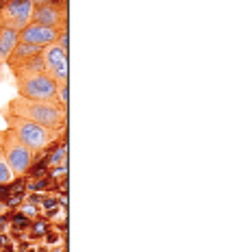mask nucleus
<instances>
[{
    "label": "nucleus",
    "mask_w": 226,
    "mask_h": 252,
    "mask_svg": "<svg viewBox=\"0 0 226 252\" xmlns=\"http://www.w3.org/2000/svg\"><path fill=\"white\" fill-rule=\"evenodd\" d=\"M4 115H15V118L31 120L35 124H41L52 130H63L67 122V109L59 102H46V100H29V98L15 96L7 102Z\"/></svg>",
    "instance_id": "f257e3e1"
},
{
    "label": "nucleus",
    "mask_w": 226,
    "mask_h": 252,
    "mask_svg": "<svg viewBox=\"0 0 226 252\" xmlns=\"http://www.w3.org/2000/svg\"><path fill=\"white\" fill-rule=\"evenodd\" d=\"M0 148L4 152V159H7L9 167H11L13 176H24L26 172L31 170V165H33V161H35V155H37V152L31 150L11 128L0 130Z\"/></svg>",
    "instance_id": "f03ea898"
},
{
    "label": "nucleus",
    "mask_w": 226,
    "mask_h": 252,
    "mask_svg": "<svg viewBox=\"0 0 226 252\" xmlns=\"http://www.w3.org/2000/svg\"><path fill=\"white\" fill-rule=\"evenodd\" d=\"M7 128H11L33 152H41L44 148H48L61 133V130H52L41 124H35L31 120L15 118V115H7Z\"/></svg>",
    "instance_id": "7ed1b4c3"
},
{
    "label": "nucleus",
    "mask_w": 226,
    "mask_h": 252,
    "mask_svg": "<svg viewBox=\"0 0 226 252\" xmlns=\"http://www.w3.org/2000/svg\"><path fill=\"white\" fill-rule=\"evenodd\" d=\"M15 89H18V96L29 98V100L57 102V83L46 72L15 74Z\"/></svg>",
    "instance_id": "20e7f679"
},
{
    "label": "nucleus",
    "mask_w": 226,
    "mask_h": 252,
    "mask_svg": "<svg viewBox=\"0 0 226 252\" xmlns=\"http://www.w3.org/2000/svg\"><path fill=\"white\" fill-rule=\"evenodd\" d=\"M33 4L35 0H11L9 4H4L0 9V24H2V29H11L20 33L24 26H29L31 18H33Z\"/></svg>",
    "instance_id": "39448f33"
},
{
    "label": "nucleus",
    "mask_w": 226,
    "mask_h": 252,
    "mask_svg": "<svg viewBox=\"0 0 226 252\" xmlns=\"http://www.w3.org/2000/svg\"><path fill=\"white\" fill-rule=\"evenodd\" d=\"M59 33H61V29H55V26H41V24H33V22H31L29 26H24V29L20 31V41L44 48V46L57 41Z\"/></svg>",
    "instance_id": "423d86ee"
},
{
    "label": "nucleus",
    "mask_w": 226,
    "mask_h": 252,
    "mask_svg": "<svg viewBox=\"0 0 226 252\" xmlns=\"http://www.w3.org/2000/svg\"><path fill=\"white\" fill-rule=\"evenodd\" d=\"M61 20H63V11L57 4L48 2V0H35L33 4V24H41V26H55L61 29Z\"/></svg>",
    "instance_id": "0eeeda50"
},
{
    "label": "nucleus",
    "mask_w": 226,
    "mask_h": 252,
    "mask_svg": "<svg viewBox=\"0 0 226 252\" xmlns=\"http://www.w3.org/2000/svg\"><path fill=\"white\" fill-rule=\"evenodd\" d=\"M41 59L46 63V74H50L52 70H57V67L67 63V50L61 48L59 41H52V44L41 48Z\"/></svg>",
    "instance_id": "6e6552de"
},
{
    "label": "nucleus",
    "mask_w": 226,
    "mask_h": 252,
    "mask_svg": "<svg viewBox=\"0 0 226 252\" xmlns=\"http://www.w3.org/2000/svg\"><path fill=\"white\" fill-rule=\"evenodd\" d=\"M41 52L39 46H33V44H24V41H18V46H15V50H13V55L9 57V61H7V65L11 67H18V65H22V63H26L29 59H33V57H37Z\"/></svg>",
    "instance_id": "1a4fd4ad"
},
{
    "label": "nucleus",
    "mask_w": 226,
    "mask_h": 252,
    "mask_svg": "<svg viewBox=\"0 0 226 252\" xmlns=\"http://www.w3.org/2000/svg\"><path fill=\"white\" fill-rule=\"evenodd\" d=\"M18 41H20V33H18V31L2 29V33H0V67L7 65L9 57L13 55Z\"/></svg>",
    "instance_id": "9d476101"
},
{
    "label": "nucleus",
    "mask_w": 226,
    "mask_h": 252,
    "mask_svg": "<svg viewBox=\"0 0 226 252\" xmlns=\"http://www.w3.org/2000/svg\"><path fill=\"white\" fill-rule=\"evenodd\" d=\"M13 174H11V167H9L7 159H4V152L0 148V185H7V183L13 181Z\"/></svg>",
    "instance_id": "9b49d317"
},
{
    "label": "nucleus",
    "mask_w": 226,
    "mask_h": 252,
    "mask_svg": "<svg viewBox=\"0 0 226 252\" xmlns=\"http://www.w3.org/2000/svg\"><path fill=\"white\" fill-rule=\"evenodd\" d=\"M57 102L67 109V102H70V96H67V81L57 83Z\"/></svg>",
    "instance_id": "f8f14e48"
},
{
    "label": "nucleus",
    "mask_w": 226,
    "mask_h": 252,
    "mask_svg": "<svg viewBox=\"0 0 226 252\" xmlns=\"http://www.w3.org/2000/svg\"><path fill=\"white\" fill-rule=\"evenodd\" d=\"M0 33H2V24H0Z\"/></svg>",
    "instance_id": "ddd939ff"
}]
</instances>
